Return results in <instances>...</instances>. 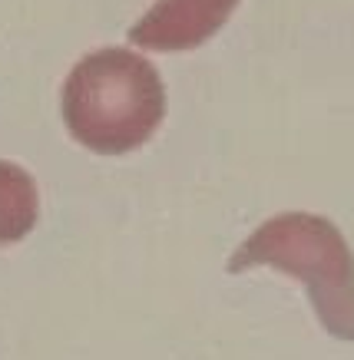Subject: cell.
Here are the masks:
<instances>
[{"label": "cell", "mask_w": 354, "mask_h": 360, "mask_svg": "<svg viewBox=\"0 0 354 360\" xmlns=\"http://www.w3.org/2000/svg\"><path fill=\"white\" fill-rule=\"evenodd\" d=\"M166 116V86L146 56L103 46L70 70L63 122L70 136L100 155H126L146 146Z\"/></svg>", "instance_id": "obj_1"}, {"label": "cell", "mask_w": 354, "mask_h": 360, "mask_svg": "<svg viewBox=\"0 0 354 360\" xmlns=\"http://www.w3.org/2000/svg\"><path fill=\"white\" fill-rule=\"evenodd\" d=\"M258 264L298 278L321 328L338 340H354V255L328 219L285 212L262 221L229 258V271Z\"/></svg>", "instance_id": "obj_2"}, {"label": "cell", "mask_w": 354, "mask_h": 360, "mask_svg": "<svg viewBox=\"0 0 354 360\" xmlns=\"http://www.w3.org/2000/svg\"><path fill=\"white\" fill-rule=\"evenodd\" d=\"M40 198L30 172L0 159V245L27 238L37 225Z\"/></svg>", "instance_id": "obj_4"}, {"label": "cell", "mask_w": 354, "mask_h": 360, "mask_svg": "<svg viewBox=\"0 0 354 360\" xmlns=\"http://www.w3.org/2000/svg\"><path fill=\"white\" fill-rule=\"evenodd\" d=\"M239 0H156L129 27V44L159 53L196 50L222 30Z\"/></svg>", "instance_id": "obj_3"}]
</instances>
